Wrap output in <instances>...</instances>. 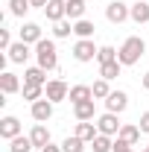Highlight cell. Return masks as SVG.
Returning a JSON list of instances; mask_svg holds the SVG:
<instances>
[{"mask_svg": "<svg viewBox=\"0 0 149 152\" xmlns=\"http://www.w3.org/2000/svg\"><path fill=\"white\" fill-rule=\"evenodd\" d=\"M96 53H99V47H93L91 38H79V41L73 44V58H76V61H82V64L93 61V58H96Z\"/></svg>", "mask_w": 149, "mask_h": 152, "instance_id": "obj_3", "label": "cell"}, {"mask_svg": "<svg viewBox=\"0 0 149 152\" xmlns=\"http://www.w3.org/2000/svg\"><path fill=\"white\" fill-rule=\"evenodd\" d=\"M29 3H32V9H44V6H47L50 0H29Z\"/></svg>", "mask_w": 149, "mask_h": 152, "instance_id": "obj_36", "label": "cell"}, {"mask_svg": "<svg viewBox=\"0 0 149 152\" xmlns=\"http://www.w3.org/2000/svg\"><path fill=\"white\" fill-rule=\"evenodd\" d=\"M140 132H143V134H149V111H143V114H140Z\"/></svg>", "mask_w": 149, "mask_h": 152, "instance_id": "obj_33", "label": "cell"}, {"mask_svg": "<svg viewBox=\"0 0 149 152\" xmlns=\"http://www.w3.org/2000/svg\"><path fill=\"white\" fill-rule=\"evenodd\" d=\"M35 58H38V67H44V70H58V50H56V41L41 38V41L35 44Z\"/></svg>", "mask_w": 149, "mask_h": 152, "instance_id": "obj_2", "label": "cell"}, {"mask_svg": "<svg viewBox=\"0 0 149 152\" xmlns=\"http://www.w3.org/2000/svg\"><path fill=\"white\" fill-rule=\"evenodd\" d=\"M96 61H99V64H108V61H117V50H114L111 44H102V47H99V53H96Z\"/></svg>", "mask_w": 149, "mask_h": 152, "instance_id": "obj_29", "label": "cell"}, {"mask_svg": "<svg viewBox=\"0 0 149 152\" xmlns=\"http://www.w3.org/2000/svg\"><path fill=\"white\" fill-rule=\"evenodd\" d=\"M41 26L38 23H32V20H26L23 26H20V41H26V44H38L41 41Z\"/></svg>", "mask_w": 149, "mask_h": 152, "instance_id": "obj_13", "label": "cell"}, {"mask_svg": "<svg viewBox=\"0 0 149 152\" xmlns=\"http://www.w3.org/2000/svg\"><path fill=\"white\" fill-rule=\"evenodd\" d=\"M117 137H120V140H126L129 146H134V143L140 140V126H134V123H123Z\"/></svg>", "mask_w": 149, "mask_h": 152, "instance_id": "obj_15", "label": "cell"}, {"mask_svg": "<svg viewBox=\"0 0 149 152\" xmlns=\"http://www.w3.org/2000/svg\"><path fill=\"white\" fill-rule=\"evenodd\" d=\"M120 117L114 111H105V114H99L96 117V129H99V134H108V137H114V134H120Z\"/></svg>", "mask_w": 149, "mask_h": 152, "instance_id": "obj_5", "label": "cell"}, {"mask_svg": "<svg viewBox=\"0 0 149 152\" xmlns=\"http://www.w3.org/2000/svg\"><path fill=\"white\" fill-rule=\"evenodd\" d=\"M143 152H149V146H146V149H143Z\"/></svg>", "mask_w": 149, "mask_h": 152, "instance_id": "obj_38", "label": "cell"}, {"mask_svg": "<svg viewBox=\"0 0 149 152\" xmlns=\"http://www.w3.org/2000/svg\"><path fill=\"white\" fill-rule=\"evenodd\" d=\"M93 91V99H108V94H111V88H108V79H96L91 85Z\"/></svg>", "mask_w": 149, "mask_h": 152, "instance_id": "obj_28", "label": "cell"}, {"mask_svg": "<svg viewBox=\"0 0 149 152\" xmlns=\"http://www.w3.org/2000/svg\"><path fill=\"white\" fill-rule=\"evenodd\" d=\"M73 114H76V120H93V99H88V102H76L73 105Z\"/></svg>", "mask_w": 149, "mask_h": 152, "instance_id": "obj_20", "label": "cell"}, {"mask_svg": "<svg viewBox=\"0 0 149 152\" xmlns=\"http://www.w3.org/2000/svg\"><path fill=\"white\" fill-rule=\"evenodd\" d=\"M44 15H47V20H53V23L64 20L67 18V0H50L44 6Z\"/></svg>", "mask_w": 149, "mask_h": 152, "instance_id": "obj_8", "label": "cell"}, {"mask_svg": "<svg viewBox=\"0 0 149 152\" xmlns=\"http://www.w3.org/2000/svg\"><path fill=\"white\" fill-rule=\"evenodd\" d=\"M73 32V20H58V23H53V35L56 38H67Z\"/></svg>", "mask_w": 149, "mask_h": 152, "instance_id": "obj_31", "label": "cell"}, {"mask_svg": "<svg viewBox=\"0 0 149 152\" xmlns=\"http://www.w3.org/2000/svg\"><path fill=\"white\" fill-rule=\"evenodd\" d=\"M129 152H134V149H129Z\"/></svg>", "mask_w": 149, "mask_h": 152, "instance_id": "obj_39", "label": "cell"}, {"mask_svg": "<svg viewBox=\"0 0 149 152\" xmlns=\"http://www.w3.org/2000/svg\"><path fill=\"white\" fill-rule=\"evenodd\" d=\"M53 105H56V102H50L47 96L38 99V102H32V108H29V111H32V120H35V123H47V120L53 117Z\"/></svg>", "mask_w": 149, "mask_h": 152, "instance_id": "obj_7", "label": "cell"}, {"mask_svg": "<svg viewBox=\"0 0 149 152\" xmlns=\"http://www.w3.org/2000/svg\"><path fill=\"white\" fill-rule=\"evenodd\" d=\"M76 137H82V140H85V143H91L93 137H96V134H99V129H96V123H93V120H79V123H76Z\"/></svg>", "mask_w": 149, "mask_h": 152, "instance_id": "obj_12", "label": "cell"}, {"mask_svg": "<svg viewBox=\"0 0 149 152\" xmlns=\"http://www.w3.org/2000/svg\"><path fill=\"white\" fill-rule=\"evenodd\" d=\"M9 149H12V152H29V149H35V143H32V137H29V134H26V137L18 134V137H12V140H9Z\"/></svg>", "mask_w": 149, "mask_h": 152, "instance_id": "obj_19", "label": "cell"}, {"mask_svg": "<svg viewBox=\"0 0 149 152\" xmlns=\"http://www.w3.org/2000/svg\"><path fill=\"white\" fill-rule=\"evenodd\" d=\"M131 20H134V23H146L149 20V3L137 0V3L131 6Z\"/></svg>", "mask_w": 149, "mask_h": 152, "instance_id": "obj_22", "label": "cell"}, {"mask_svg": "<svg viewBox=\"0 0 149 152\" xmlns=\"http://www.w3.org/2000/svg\"><path fill=\"white\" fill-rule=\"evenodd\" d=\"M143 50H146V41L140 35H131L123 41V47L117 50V61L123 64V67H129V64H137L140 56H143Z\"/></svg>", "mask_w": 149, "mask_h": 152, "instance_id": "obj_1", "label": "cell"}, {"mask_svg": "<svg viewBox=\"0 0 149 152\" xmlns=\"http://www.w3.org/2000/svg\"><path fill=\"white\" fill-rule=\"evenodd\" d=\"M126 105H129V94H126V91H111L108 99H105V108L114 111V114H123Z\"/></svg>", "mask_w": 149, "mask_h": 152, "instance_id": "obj_9", "label": "cell"}, {"mask_svg": "<svg viewBox=\"0 0 149 152\" xmlns=\"http://www.w3.org/2000/svg\"><path fill=\"white\" fill-rule=\"evenodd\" d=\"M85 0H67V18L70 20H82L85 18Z\"/></svg>", "mask_w": 149, "mask_h": 152, "instance_id": "obj_21", "label": "cell"}, {"mask_svg": "<svg viewBox=\"0 0 149 152\" xmlns=\"http://www.w3.org/2000/svg\"><path fill=\"white\" fill-rule=\"evenodd\" d=\"M70 102H88V99H93V91H91V85H73L70 88V96H67Z\"/></svg>", "mask_w": 149, "mask_h": 152, "instance_id": "obj_18", "label": "cell"}, {"mask_svg": "<svg viewBox=\"0 0 149 152\" xmlns=\"http://www.w3.org/2000/svg\"><path fill=\"white\" fill-rule=\"evenodd\" d=\"M93 29H96V26H93L91 20H73V35H79V38H91L93 35Z\"/></svg>", "mask_w": 149, "mask_h": 152, "instance_id": "obj_26", "label": "cell"}, {"mask_svg": "<svg viewBox=\"0 0 149 152\" xmlns=\"http://www.w3.org/2000/svg\"><path fill=\"white\" fill-rule=\"evenodd\" d=\"M44 96H47L50 102H61V99L70 96V88H67L64 79H50V82L44 85Z\"/></svg>", "mask_w": 149, "mask_h": 152, "instance_id": "obj_4", "label": "cell"}, {"mask_svg": "<svg viewBox=\"0 0 149 152\" xmlns=\"http://www.w3.org/2000/svg\"><path fill=\"white\" fill-rule=\"evenodd\" d=\"M29 137H32L35 149H41V146H47V143H50V129H47L44 123H35V126H32V132H29Z\"/></svg>", "mask_w": 149, "mask_h": 152, "instance_id": "obj_16", "label": "cell"}, {"mask_svg": "<svg viewBox=\"0 0 149 152\" xmlns=\"http://www.w3.org/2000/svg\"><path fill=\"white\" fill-rule=\"evenodd\" d=\"M41 152H61V146H56V143H47V146H41Z\"/></svg>", "mask_w": 149, "mask_h": 152, "instance_id": "obj_35", "label": "cell"}, {"mask_svg": "<svg viewBox=\"0 0 149 152\" xmlns=\"http://www.w3.org/2000/svg\"><path fill=\"white\" fill-rule=\"evenodd\" d=\"M41 96H44V85H23V99L38 102Z\"/></svg>", "mask_w": 149, "mask_h": 152, "instance_id": "obj_30", "label": "cell"}, {"mask_svg": "<svg viewBox=\"0 0 149 152\" xmlns=\"http://www.w3.org/2000/svg\"><path fill=\"white\" fill-rule=\"evenodd\" d=\"M15 41H12V35H9V29H0V50H9Z\"/></svg>", "mask_w": 149, "mask_h": 152, "instance_id": "obj_32", "label": "cell"}, {"mask_svg": "<svg viewBox=\"0 0 149 152\" xmlns=\"http://www.w3.org/2000/svg\"><path fill=\"white\" fill-rule=\"evenodd\" d=\"M140 85H143V88H146V91H149V70H146V73H143V79H140Z\"/></svg>", "mask_w": 149, "mask_h": 152, "instance_id": "obj_37", "label": "cell"}, {"mask_svg": "<svg viewBox=\"0 0 149 152\" xmlns=\"http://www.w3.org/2000/svg\"><path fill=\"white\" fill-rule=\"evenodd\" d=\"M129 149H131V146L126 143V140H120V137L114 140V152H129Z\"/></svg>", "mask_w": 149, "mask_h": 152, "instance_id": "obj_34", "label": "cell"}, {"mask_svg": "<svg viewBox=\"0 0 149 152\" xmlns=\"http://www.w3.org/2000/svg\"><path fill=\"white\" fill-rule=\"evenodd\" d=\"M18 134H20V120L18 117L9 114V117L0 120V137H3V140H12V137H18Z\"/></svg>", "mask_w": 149, "mask_h": 152, "instance_id": "obj_10", "label": "cell"}, {"mask_svg": "<svg viewBox=\"0 0 149 152\" xmlns=\"http://www.w3.org/2000/svg\"><path fill=\"white\" fill-rule=\"evenodd\" d=\"M29 9H32V3H29V0H9V12H12L15 18H23Z\"/></svg>", "mask_w": 149, "mask_h": 152, "instance_id": "obj_27", "label": "cell"}, {"mask_svg": "<svg viewBox=\"0 0 149 152\" xmlns=\"http://www.w3.org/2000/svg\"><path fill=\"white\" fill-rule=\"evenodd\" d=\"M61 152H85V140L76 137V134H70V137L61 140Z\"/></svg>", "mask_w": 149, "mask_h": 152, "instance_id": "obj_25", "label": "cell"}, {"mask_svg": "<svg viewBox=\"0 0 149 152\" xmlns=\"http://www.w3.org/2000/svg\"><path fill=\"white\" fill-rule=\"evenodd\" d=\"M91 146H93V152H114V140L108 134H96L91 140Z\"/></svg>", "mask_w": 149, "mask_h": 152, "instance_id": "obj_24", "label": "cell"}, {"mask_svg": "<svg viewBox=\"0 0 149 152\" xmlns=\"http://www.w3.org/2000/svg\"><path fill=\"white\" fill-rule=\"evenodd\" d=\"M105 18L111 20V23H123V20L131 18V6H126L123 0H111L105 6Z\"/></svg>", "mask_w": 149, "mask_h": 152, "instance_id": "obj_6", "label": "cell"}, {"mask_svg": "<svg viewBox=\"0 0 149 152\" xmlns=\"http://www.w3.org/2000/svg\"><path fill=\"white\" fill-rule=\"evenodd\" d=\"M23 85H47V70L44 67H26L23 70Z\"/></svg>", "mask_w": 149, "mask_h": 152, "instance_id": "obj_14", "label": "cell"}, {"mask_svg": "<svg viewBox=\"0 0 149 152\" xmlns=\"http://www.w3.org/2000/svg\"><path fill=\"white\" fill-rule=\"evenodd\" d=\"M120 70H123V64H120V61L99 64V76H102V79H108V82H111V79H117V76H120Z\"/></svg>", "mask_w": 149, "mask_h": 152, "instance_id": "obj_23", "label": "cell"}, {"mask_svg": "<svg viewBox=\"0 0 149 152\" xmlns=\"http://www.w3.org/2000/svg\"><path fill=\"white\" fill-rule=\"evenodd\" d=\"M18 88H20V82H18L15 73H9V70L0 73V91H3V94H18Z\"/></svg>", "mask_w": 149, "mask_h": 152, "instance_id": "obj_17", "label": "cell"}, {"mask_svg": "<svg viewBox=\"0 0 149 152\" xmlns=\"http://www.w3.org/2000/svg\"><path fill=\"white\" fill-rule=\"evenodd\" d=\"M6 53H9V61H15V64H23V61L29 58V44L18 38V41H15V44L6 50Z\"/></svg>", "mask_w": 149, "mask_h": 152, "instance_id": "obj_11", "label": "cell"}]
</instances>
